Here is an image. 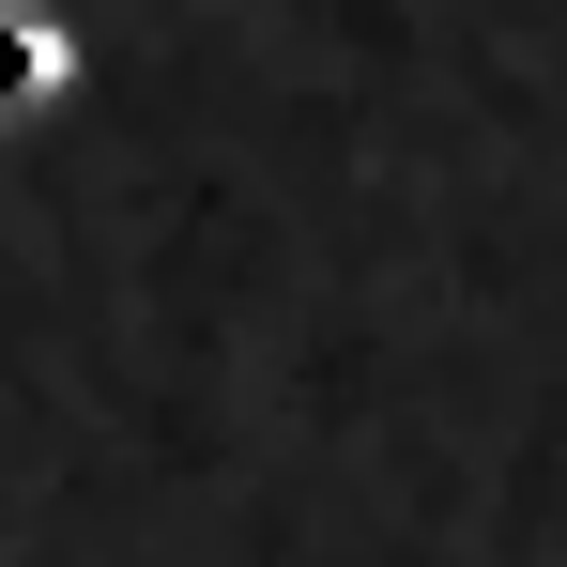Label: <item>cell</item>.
<instances>
[{"label": "cell", "instance_id": "1", "mask_svg": "<svg viewBox=\"0 0 567 567\" xmlns=\"http://www.w3.org/2000/svg\"><path fill=\"white\" fill-rule=\"evenodd\" d=\"M78 78V47H62V16L47 0H0V123H47Z\"/></svg>", "mask_w": 567, "mask_h": 567}]
</instances>
